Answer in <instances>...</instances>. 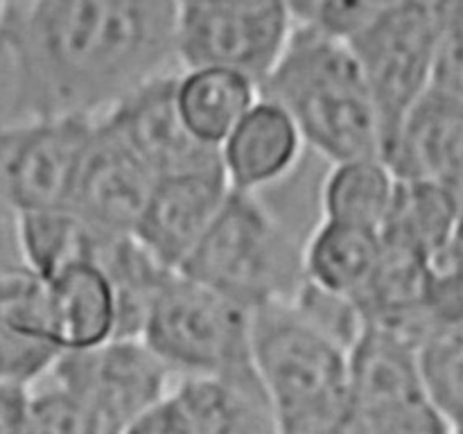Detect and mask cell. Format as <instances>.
Returning <instances> with one entry per match:
<instances>
[{
	"instance_id": "cell-1",
	"label": "cell",
	"mask_w": 463,
	"mask_h": 434,
	"mask_svg": "<svg viewBox=\"0 0 463 434\" xmlns=\"http://www.w3.org/2000/svg\"><path fill=\"white\" fill-rule=\"evenodd\" d=\"M176 0H9L12 118L99 116L175 71Z\"/></svg>"
},
{
	"instance_id": "cell-2",
	"label": "cell",
	"mask_w": 463,
	"mask_h": 434,
	"mask_svg": "<svg viewBox=\"0 0 463 434\" xmlns=\"http://www.w3.org/2000/svg\"><path fill=\"white\" fill-rule=\"evenodd\" d=\"M258 90L285 108L307 147L330 163L383 152L373 95L344 36L292 25Z\"/></svg>"
},
{
	"instance_id": "cell-3",
	"label": "cell",
	"mask_w": 463,
	"mask_h": 434,
	"mask_svg": "<svg viewBox=\"0 0 463 434\" xmlns=\"http://www.w3.org/2000/svg\"><path fill=\"white\" fill-rule=\"evenodd\" d=\"M179 274L251 310L289 303L306 285L303 242L258 194L231 190Z\"/></svg>"
},
{
	"instance_id": "cell-4",
	"label": "cell",
	"mask_w": 463,
	"mask_h": 434,
	"mask_svg": "<svg viewBox=\"0 0 463 434\" xmlns=\"http://www.w3.org/2000/svg\"><path fill=\"white\" fill-rule=\"evenodd\" d=\"M251 307L176 271L145 316L140 339L179 378H251Z\"/></svg>"
},
{
	"instance_id": "cell-5",
	"label": "cell",
	"mask_w": 463,
	"mask_h": 434,
	"mask_svg": "<svg viewBox=\"0 0 463 434\" xmlns=\"http://www.w3.org/2000/svg\"><path fill=\"white\" fill-rule=\"evenodd\" d=\"M342 342L292 301L253 307L251 362L276 419L315 414L348 401Z\"/></svg>"
},
{
	"instance_id": "cell-6",
	"label": "cell",
	"mask_w": 463,
	"mask_h": 434,
	"mask_svg": "<svg viewBox=\"0 0 463 434\" xmlns=\"http://www.w3.org/2000/svg\"><path fill=\"white\" fill-rule=\"evenodd\" d=\"M344 39L373 95L384 147L430 84L437 39L434 0H402L373 7Z\"/></svg>"
},
{
	"instance_id": "cell-7",
	"label": "cell",
	"mask_w": 463,
	"mask_h": 434,
	"mask_svg": "<svg viewBox=\"0 0 463 434\" xmlns=\"http://www.w3.org/2000/svg\"><path fill=\"white\" fill-rule=\"evenodd\" d=\"M176 375L140 337H111L59 355L43 380L86 411L98 434H120L145 407L172 392Z\"/></svg>"
},
{
	"instance_id": "cell-8",
	"label": "cell",
	"mask_w": 463,
	"mask_h": 434,
	"mask_svg": "<svg viewBox=\"0 0 463 434\" xmlns=\"http://www.w3.org/2000/svg\"><path fill=\"white\" fill-rule=\"evenodd\" d=\"M93 120L12 118L0 127V220L66 208Z\"/></svg>"
},
{
	"instance_id": "cell-9",
	"label": "cell",
	"mask_w": 463,
	"mask_h": 434,
	"mask_svg": "<svg viewBox=\"0 0 463 434\" xmlns=\"http://www.w3.org/2000/svg\"><path fill=\"white\" fill-rule=\"evenodd\" d=\"M292 25L285 12L176 5V63L181 68H226L260 86L283 52Z\"/></svg>"
},
{
	"instance_id": "cell-10",
	"label": "cell",
	"mask_w": 463,
	"mask_h": 434,
	"mask_svg": "<svg viewBox=\"0 0 463 434\" xmlns=\"http://www.w3.org/2000/svg\"><path fill=\"white\" fill-rule=\"evenodd\" d=\"M154 181L116 127L95 116L66 208L99 233H131Z\"/></svg>"
},
{
	"instance_id": "cell-11",
	"label": "cell",
	"mask_w": 463,
	"mask_h": 434,
	"mask_svg": "<svg viewBox=\"0 0 463 434\" xmlns=\"http://www.w3.org/2000/svg\"><path fill=\"white\" fill-rule=\"evenodd\" d=\"M175 77V71L163 72L99 113L156 179L220 165L217 149L199 143L181 120Z\"/></svg>"
},
{
	"instance_id": "cell-12",
	"label": "cell",
	"mask_w": 463,
	"mask_h": 434,
	"mask_svg": "<svg viewBox=\"0 0 463 434\" xmlns=\"http://www.w3.org/2000/svg\"><path fill=\"white\" fill-rule=\"evenodd\" d=\"M231 194L222 167L161 176L140 211L134 235L156 260L179 271Z\"/></svg>"
},
{
	"instance_id": "cell-13",
	"label": "cell",
	"mask_w": 463,
	"mask_h": 434,
	"mask_svg": "<svg viewBox=\"0 0 463 434\" xmlns=\"http://www.w3.org/2000/svg\"><path fill=\"white\" fill-rule=\"evenodd\" d=\"M384 163L401 181H428L461 193L463 98L425 89L384 143Z\"/></svg>"
},
{
	"instance_id": "cell-14",
	"label": "cell",
	"mask_w": 463,
	"mask_h": 434,
	"mask_svg": "<svg viewBox=\"0 0 463 434\" xmlns=\"http://www.w3.org/2000/svg\"><path fill=\"white\" fill-rule=\"evenodd\" d=\"M307 145L285 108L267 98L244 113L217 147L231 190L260 194L285 184L298 170Z\"/></svg>"
},
{
	"instance_id": "cell-15",
	"label": "cell",
	"mask_w": 463,
	"mask_h": 434,
	"mask_svg": "<svg viewBox=\"0 0 463 434\" xmlns=\"http://www.w3.org/2000/svg\"><path fill=\"white\" fill-rule=\"evenodd\" d=\"M348 401L366 423L428 401L416 371L414 346L378 326H362L346 353Z\"/></svg>"
},
{
	"instance_id": "cell-16",
	"label": "cell",
	"mask_w": 463,
	"mask_h": 434,
	"mask_svg": "<svg viewBox=\"0 0 463 434\" xmlns=\"http://www.w3.org/2000/svg\"><path fill=\"white\" fill-rule=\"evenodd\" d=\"M39 283L50 337L61 353L116 337V297L95 262H72Z\"/></svg>"
},
{
	"instance_id": "cell-17",
	"label": "cell",
	"mask_w": 463,
	"mask_h": 434,
	"mask_svg": "<svg viewBox=\"0 0 463 434\" xmlns=\"http://www.w3.org/2000/svg\"><path fill=\"white\" fill-rule=\"evenodd\" d=\"M459 217V190L428 181L398 179L392 206L378 233L383 242L423 256L430 267H446L461 262Z\"/></svg>"
},
{
	"instance_id": "cell-18",
	"label": "cell",
	"mask_w": 463,
	"mask_h": 434,
	"mask_svg": "<svg viewBox=\"0 0 463 434\" xmlns=\"http://www.w3.org/2000/svg\"><path fill=\"white\" fill-rule=\"evenodd\" d=\"M194 434H280L279 419L258 375L251 378H179Z\"/></svg>"
},
{
	"instance_id": "cell-19",
	"label": "cell",
	"mask_w": 463,
	"mask_h": 434,
	"mask_svg": "<svg viewBox=\"0 0 463 434\" xmlns=\"http://www.w3.org/2000/svg\"><path fill=\"white\" fill-rule=\"evenodd\" d=\"M258 98L260 90L251 77L226 68H184L175 77L181 120L208 147H220Z\"/></svg>"
},
{
	"instance_id": "cell-20",
	"label": "cell",
	"mask_w": 463,
	"mask_h": 434,
	"mask_svg": "<svg viewBox=\"0 0 463 434\" xmlns=\"http://www.w3.org/2000/svg\"><path fill=\"white\" fill-rule=\"evenodd\" d=\"M380 251L383 240L375 229L321 220L303 242L306 280L353 301L373 274Z\"/></svg>"
},
{
	"instance_id": "cell-21",
	"label": "cell",
	"mask_w": 463,
	"mask_h": 434,
	"mask_svg": "<svg viewBox=\"0 0 463 434\" xmlns=\"http://www.w3.org/2000/svg\"><path fill=\"white\" fill-rule=\"evenodd\" d=\"M90 262L102 269L116 297V337H140L149 306L176 271L131 233H104Z\"/></svg>"
},
{
	"instance_id": "cell-22",
	"label": "cell",
	"mask_w": 463,
	"mask_h": 434,
	"mask_svg": "<svg viewBox=\"0 0 463 434\" xmlns=\"http://www.w3.org/2000/svg\"><path fill=\"white\" fill-rule=\"evenodd\" d=\"M23 271L45 280L72 262L93 260L95 247L104 233L86 224L68 208H48L12 220Z\"/></svg>"
},
{
	"instance_id": "cell-23",
	"label": "cell",
	"mask_w": 463,
	"mask_h": 434,
	"mask_svg": "<svg viewBox=\"0 0 463 434\" xmlns=\"http://www.w3.org/2000/svg\"><path fill=\"white\" fill-rule=\"evenodd\" d=\"M396 184V175L380 156L335 161L321 185L324 220L380 231Z\"/></svg>"
},
{
	"instance_id": "cell-24",
	"label": "cell",
	"mask_w": 463,
	"mask_h": 434,
	"mask_svg": "<svg viewBox=\"0 0 463 434\" xmlns=\"http://www.w3.org/2000/svg\"><path fill=\"white\" fill-rule=\"evenodd\" d=\"M416 371L425 398L448 420L461 425L463 316H441L414 344Z\"/></svg>"
},
{
	"instance_id": "cell-25",
	"label": "cell",
	"mask_w": 463,
	"mask_h": 434,
	"mask_svg": "<svg viewBox=\"0 0 463 434\" xmlns=\"http://www.w3.org/2000/svg\"><path fill=\"white\" fill-rule=\"evenodd\" d=\"M23 434H98L86 411L72 401L57 384L30 387V407H27L25 429Z\"/></svg>"
},
{
	"instance_id": "cell-26",
	"label": "cell",
	"mask_w": 463,
	"mask_h": 434,
	"mask_svg": "<svg viewBox=\"0 0 463 434\" xmlns=\"http://www.w3.org/2000/svg\"><path fill=\"white\" fill-rule=\"evenodd\" d=\"M294 25L346 36L369 14L366 0H283Z\"/></svg>"
},
{
	"instance_id": "cell-27",
	"label": "cell",
	"mask_w": 463,
	"mask_h": 434,
	"mask_svg": "<svg viewBox=\"0 0 463 434\" xmlns=\"http://www.w3.org/2000/svg\"><path fill=\"white\" fill-rule=\"evenodd\" d=\"M279 428L280 434H371L369 423L351 401L315 414L279 420Z\"/></svg>"
},
{
	"instance_id": "cell-28",
	"label": "cell",
	"mask_w": 463,
	"mask_h": 434,
	"mask_svg": "<svg viewBox=\"0 0 463 434\" xmlns=\"http://www.w3.org/2000/svg\"><path fill=\"white\" fill-rule=\"evenodd\" d=\"M371 434H459V425L448 420L428 401L369 423Z\"/></svg>"
},
{
	"instance_id": "cell-29",
	"label": "cell",
	"mask_w": 463,
	"mask_h": 434,
	"mask_svg": "<svg viewBox=\"0 0 463 434\" xmlns=\"http://www.w3.org/2000/svg\"><path fill=\"white\" fill-rule=\"evenodd\" d=\"M120 434H194L184 402L175 387L165 396L145 407Z\"/></svg>"
},
{
	"instance_id": "cell-30",
	"label": "cell",
	"mask_w": 463,
	"mask_h": 434,
	"mask_svg": "<svg viewBox=\"0 0 463 434\" xmlns=\"http://www.w3.org/2000/svg\"><path fill=\"white\" fill-rule=\"evenodd\" d=\"M30 407V387L0 380V434H23Z\"/></svg>"
},
{
	"instance_id": "cell-31",
	"label": "cell",
	"mask_w": 463,
	"mask_h": 434,
	"mask_svg": "<svg viewBox=\"0 0 463 434\" xmlns=\"http://www.w3.org/2000/svg\"><path fill=\"white\" fill-rule=\"evenodd\" d=\"M176 5H202V7L242 9V12H285L288 14L283 0H176Z\"/></svg>"
},
{
	"instance_id": "cell-32",
	"label": "cell",
	"mask_w": 463,
	"mask_h": 434,
	"mask_svg": "<svg viewBox=\"0 0 463 434\" xmlns=\"http://www.w3.org/2000/svg\"><path fill=\"white\" fill-rule=\"evenodd\" d=\"M21 276H23V269L21 271H0V294H5L9 288H14V285L21 280Z\"/></svg>"
},
{
	"instance_id": "cell-33",
	"label": "cell",
	"mask_w": 463,
	"mask_h": 434,
	"mask_svg": "<svg viewBox=\"0 0 463 434\" xmlns=\"http://www.w3.org/2000/svg\"><path fill=\"white\" fill-rule=\"evenodd\" d=\"M7 3H9V0H0V25H3L5 12H7Z\"/></svg>"
},
{
	"instance_id": "cell-34",
	"label": "cell",
	"mask_w": 463,
	"mask_h": 434,
	"mask_svg": "<svg viewBox=\"0 0 463 434\" xmlns=\"http://www.w3.org/2000/svg\"><path fill=\"white\" fill-rule=\"evenodd\" d=\"M0 380H7V378H5V364H3V355H0Z\"/></svg>"
}]
</instances>
